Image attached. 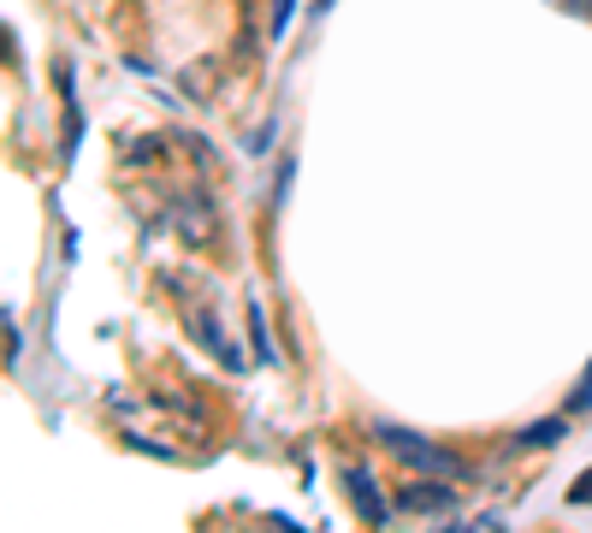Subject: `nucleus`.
<instances>
[{
    "label": "nucleus",
    "mask_w": 592,
    "mask_h": 533,
    "mask_svg": "<svg viewBox=\"0 0 592 533\" xmlns=\"http://www.w3.org/2000/svg\"><path fill=\"white\" fill-rule=\"evenodd\" d=\"M290 19H296V0H273V37H285Z\"/></svg>",
    "instance_id": "8"
},
{
    "label": "nucleus",
    "mask_w": 592,
    "mask_h": 533,
    "mask_svg": "<svg viewBox=\"0 0 592 533\" xmlns=\"http://www.w3.org/2000/svg\"><path fill=\"white\" fill-rule=\"evenodd\" d=\"M379 433V444L404 462V469H415V474H427V480H457L462 474V457H450V451H439L432 439H421V433H409V427H374Z\"/></svg>",
    "instance_id": "1"
},
{
    "label": "nucleus",
    "mask_w": 592,
    "mask_h": 533,
    "mask_svg": "<svg viewBox=\"0 0 592 533\" xmlns=\"http://www.w3.org/2000/svg\"><path fill=\"white\" fill-rule=\"evenodd\" d=\"M344 486H350V504L361 510V522H368V527L386 522V498H379V486H374L368 469H350V474H344Z\"/></svg>",
    "instance_id": "3"
},
{
    "label": "nucleus",
    "mask_w": 592,
    "mask_h": 533,
    "mask_svg": "<svg viewBox=\"0 0 592 533\" xmlns=\"http://www.w3.org/2000/svg\"><path fill=\"white\" fill-rule=\"evenodd\" d=\"M569 439V421H533V427H521V451H551V444H563Z\"/></svg>",
    "instance_id": "6"
},
{
    "label": "nucleus",
    "mask_w": 592,
    "mask_h": 533,
    "mask_svg": "<svg viewBox=\"0 0 592 533\" xmlns=\"http://www.w3.org/2000/svg\"><path fill=\"white\" fill-rule=\"evenodd\" d=\"M249 338H255V356H261V362H273V344H267V315H261V303H249Z\"/></svg>",
    "instance_id": "7"
},
{
    "label": "nucleus",
    "mask_w": 592,
    "mask_h": 533,
    "mask_svg": "<svg viewBox=\"0 0 592 533\" xmlns=\"http://www.w3.org/2000/svg\"><path fill=\"white\" fill-rule=\"evenodd\" d=\"M569 504H592V469H586V474L569 486Z\"/></svg>",
    "instance_id": "9"
},
{
    "label": "nucleus",
    "mask_w": 592,
    "mask_h": 533,
    "mask_svg": "<svg viewBox=\"0 0 592 533\" xmlns=\"http://www.w3.org/2000/svg\"><path fill=\"white\" fill-rule=\"evenodd\" d=\"M190 326H196V338H202V344H207V350H214V356H220V362H225V368H243V356L232 350V344H225V332H220V320H214V315H202V308H196V315H190Z\"/></svg>",
    "instance_id": "5"
},
{
    "label": "nucleus",
    "mask_w": 592,
    "mask_h": 533,
    "mask_svg": "<svg viewBox=\"0 0 592 533\" xmlns=\"http://www.w3.org/2000/svg\"><path fill=\"white\" fill-rule=\"evenodd\" d=\"M397 504L404 510H457V492H450V480H432V486H404Z\"/></svg>",
    "instance_id": "4"
},
{
    "label": "nucleus",
    "mask_w": 592,
    "mask_h": 533,
    "mask_svg": "<svg viewBox=\"0 0 592 533\" xmlns=\"http://www.w3.org/2000/svg\"><path fill=\"white\" fill-rule=\"evenodd\" d=\"M551 7H563V12H574V19H592V0H551Z\"/></svg>",
    "instance_id": "10"
},
{
    "label": "nucleus",
    "mask_w": 592,
    "mask_h": 533,
    "mask_svg": "<svg viewBox=\"0 0 592 533\" xmlns=\"http://www.w3.org/2000/svg\"><path fill=\"white\" fill-rule=\"evenodd\" d=\"M166 219H172V232H178V244H190V249H207L220 237V214H214V202H207L202 191L172 196Z\"/></svg>",
    "instance_id": "2"
}]
</instances>
